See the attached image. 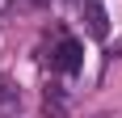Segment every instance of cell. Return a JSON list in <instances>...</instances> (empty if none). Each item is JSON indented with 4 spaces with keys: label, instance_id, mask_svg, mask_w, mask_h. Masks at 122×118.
Here are the masks:
<instances>
[{
    "label": "cell",
    "instance_id": "6da1fadb",
    "mask_svg": "<svg viewBox=\"0 0 122 118\" xmlns=\"http://www.w3.org/2000/svg\"><path fill=\"white\" fill-rule=\"evenodd\" d=\"M80 63H84L80 42H76L72 34H59V38H55V47H51V68L63 72V76H72V72H80Z\"/></svg>",
    "mask_w": 122,
    "mask_h": 118
},
{
    "label": "cell",
    "instance_id": "7a4b0ae2",
    "mask_svg": "<svg viewBox=\"0 0 122 118\" xmlns=\"http://www.w3.org/2000/svg\"><path fill=\"white\" fill-rule=\"evenodd\" d=\"M72 9H76V17L88 25V34H93V38H105V34H110V21H105L101 0H72Z\"/></svg>",
    "mask_w": 122,
    "mask_h": 118
},
{
    "label": "cell",
    "instance_id": "3957f363",
    "mask_svg": "<svg viewBox=\"0 0 122 118\" xmlns=\"http://www.w3.org/2000/svg\"><path fill=\"white\" fill-rule=\"evenodd\" d=\"M17 101H21V93H17V84L0 76V114H4V110H17Z\"/></svg>",
    "mask_w": 122,
    "mask_h": 118
},
{
    "label": "cell",
    "instance_id": "277c9868",
    "mask_svg": "<svg viewBox=\"0 0 122 118\" xmlns=\"http://www.w3.org/2000/svg\"><path fill=\"white\" fill-rule=\"evenodd\" d=\"M17 9H42V4H51V0H13Z\"/></svg>",
    "mask_w": 122,
    "mask_h": 118
}]
</instances>
